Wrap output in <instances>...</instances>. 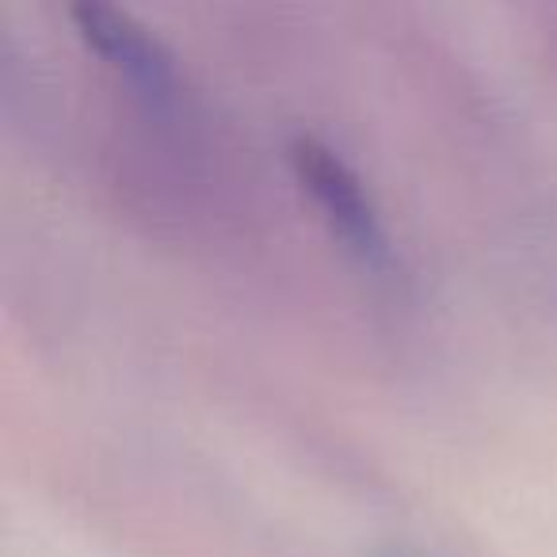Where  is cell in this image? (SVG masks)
Masks as SVG:
<instances>
[{
	"label": "cell",
	"instance_id": "obj_1",
	"mask_svg": "<svg viewBox=\"0 0 557 557\" xmlns=\"http://www.w3.org/2000/svg\"><path fill=\"white\" fill-rule=\"evenodd\" d=\"M290 164H295V176L302 180V187L313 195L318 210L325 214V222L341 237V245L374 278L394 275V240H389L382 210L363 176L336 149L321 146L318 138L290 141Z\"/></svg>",
	"mask_w": 557,
	"mask_h": 557
},
{
	"label": "cell",
	"instance_id": "obj_3",
	"mask_svg": "<svg viewBox=\"0 0 557 557\" xmlns=\"http://www.w3.org/2000/svg\"><path fill=\"white\" fill-rule=\"evenodd\" d=\"M382 557H424V554H417V549H409V546H394V549H386Z\"/></svg>",
	"mask_w": 557,
	"mask_h": 557
},
{
	"label": "cell",
	"instance_id": "obj_2",
	"mask_svg": "<svg viewBox=\"0 0 557 557\" xmlns=\"http://www.w3.org/2000/svg\"><path fill=\"white\" fill-rule=\"evenodd\" d=\"M70 16H73V24H77L81 39H85L111 70L123 73L141 96L164 100V96L172 92V54L146 24H138V20L131 16V12L88 0V4H77Z\"/></svg>",
	"mask_w": 557,
	"mask_h": 557
}]
</instances>
